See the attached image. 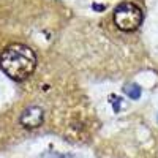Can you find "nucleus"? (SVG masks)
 I'll return each instance as SVG.
<instances>
[{"label":"nucleus","instance_id":"f03ea898","mask_svg":"<svg viewBox=\"0 0 158 158\" xmlns=\"http://www.w3.org/2000/svg\"><path fill=\"white\" fill-rule=\"evenodd\" d=\"M144 13L133 2H123L114 10V22L123 32H133L142 24Z\"/></svg>","mask_w":158,"mask_h":158},{"label":"nucleus","instance_id":"7ed1b4c3","mask_svg":"<svg viewBox=\"0 0 158 158\" xmlns=\"http://www.w3.org/2000/svg\"><path fill=\"white\" fill-rule=\"evenodd\" d=\"M43 109L41 108H38V106H30L27 108L22 114H21V118H19V122L22 127L25 128H36L43 123Z\"/></svg>","mask_w":158,"mask_h":158},{"label":"nucleus","instance_id":"20e7f679","mask_svg":"<svg viewBox=\"0 0 158 158\" xmlns=\"http://www.w3.org/2000/svg\"><path fill=\"white\" fill-rule=\"evenodd\" d=\"M125 94L130 97V98H133V100H138L141 97V89L136 85V84H130L125 87Z\"/></svg>","mask_w":158,"mask_h":158},{"label":"nucleus","instance_id":"f257e3e1","mask_svg":"<svg viewBox=\"0 0 158 158\" xmlns=\"http://www.w3.org/2000/svg\"><path fill=\"white\" fill-rule=\"evenodd\" d=\"M35 67L36 56L25 44H11L5 48L0 54V68L8 77L15 79V81L27 79L35 71Z\"/></svg>","mask_w":158,"mask_h":158}]
</instances>
